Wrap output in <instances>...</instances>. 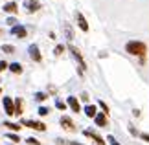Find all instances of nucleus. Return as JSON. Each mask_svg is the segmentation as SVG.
I'll return each mask as SVG.
<instances>
[{"label": "nucleus", "instance_id": "nucleus-1", "mask_svg": "<svg viewBox=\"0 0 149 145\" xmlns=\"http://www.w3.org/2000/svg\"><path fill=\"white\" fill-rule=\"evenodd\" d=\"M125 50H127V53L142 57V59H146V53H147V46L144 42H140V40H131V42H127L125 44Z\"/></svg>", "mask_w": 149, "mask_h": 145}, {"label": "nucleus", "instance_id": "nucleus-2", "mask_svg": "<svg viewBox=\"0 0 149 145\" xmlns=\"http://www.w3.org/2000/svg\"><path fill=\"white\" fill-rule=\"evenodd\" d=\"M70 53L74 55V59L77 61V65H79V68H77V72H79V75H83V72H85V68H87V62H85V59H83V55H81V51H79L76 46H70Z\"/></svg>", "mask_w": 149, "mask_h": 145}, {"label": "nucleus", "instance_id": "nucleus-3", "mask_svg": "<svg viewBox=\"0 0 149 145\" xmlns=\"http://www.w3.org/2000/svg\"><path fill=\"white\" fill-rule=\"evenodd\" d=\"M22 125H24V127H30V129H35V130H41V132L46 130V125H44V123L31 121V119H22Z\"/></svg>", "mask_w": 149, "mask_h": 145}, {"label": "nucleus", "instance_id": "nucleus-4", "mask_svg": "<svg viewBox=\"0 0 149 145\" xmlns=\"http://www.w3.org/2000/svg\"><path fill=\"white\" fill-rule=\"evenodd\" d=\"M28 53H30V57H31L35 62H41V61H42L41 51H39V46H37V44H31L30 48H28Z\"/></svg>", "mask_w": 149, "mask_h": 145}, {"label": "nucleus", "instance_id": "nucleus-5", "mask_svg": "<svg viewBox=\"0 0 149 145\" xmlns=\"http://www.w3.org/2000/svg\"><path fill=\"white\" fill-rule=\"evenodd\" d=\"M4 110L8 116H13L15 114V101L11 97H4Z\"/></svg>", "mask_w": 149, "mask_h": 145}, {"label": "nucleus", "instance_id": "nucleus-6", "mask_svg": "<svg viewBox=\"0 0 149 145\" xmlns=\"http://www.w3.org/2000/svg\"><path fill=\"white\" fill-rule=\"evenodd\" d=\"M11 33H13V35H17V37H20V39H26V35H28L26 28L20 26V24H17V26L11 28Z\"/></svg>", "mask_w": 149, "mask_h": 145}, {"label": "nucleus", "instance_id": "nucleus-7", "mask_svg": "<svg viewBox=\"0 0 149 145\" xmlns=\"http://www.w3.org/2000/svg\"><path fill=\"white\" fill-rule=\"evenodd\" d=\"M83 134L87 136V138H92V140H94V143H96V145H105V142H103V138H101V136H98V134H94L92 130H85Z\"/></svg>", "mask_w": 149, "mask_h": 145}, {"label": "nucleus", "instance_id": "nucleus-8", "mask_svg": "<svg viewBox=\"0 0 149 145\" xmlns=\"http://www.w3.org/2000/svg\"><path fill=\"white\" fill-rule=\"evenodd\" d=\"M61 125H63V129H66V130H74V129H76V127H74V121L70 118H66V116L61 118Z\"/></svg>", "mask_w": 149, "mask_h": 145}, {"label": "nucleus", "instance_id": "nucleus-9", "mask_svg": "<svg viewBox=\"0 0 149 145\" xmlns=\"http://www.w3.org/2000/svg\"><path fill=\"white\" fill-rule=\"evenodd\" d=\"M94 121H96V125H98V127H105L107 125V116H105V112H100L94 118Z\"/></svg>", "mask_w": 149, "mask_h": 145}, {"label": "nucleus", "instance_id": "nucleus-10", "mask_svg": "<svg viewBox=\"0 0 149 145\" xmlns=\"http://www.w3.org/2000/svg\"><path fill=\"white\" fill-rule=\"evenodd\" d=\"M26 6V9L30 11V13H33V11H37V9H41V4L37 2V0H30L28 4H24Z\"/></svg>", "mask_w": 149, "mask_h": 145}, {"label": "nucleus", "instance_id": "nucleus-11", "mask_svg": "<svg viewBox=\"0 0 149 145\" xmlns=\"http://www.w3.org/2000/svg\"><path fill=\"white\" fill-rule=\"evenodd\" d=\"M4 11L6 13H11V15H17V11H19L17 9V2H8L4 6Z\"/></svg>", "mask_w": 149, "mask_h": 145}, {"label": "nucleus", "instance_id": "nucleus-12", "mask_svg": "<svg viewBox=\"0 0 149 145\" xmlns=\"http://www.w3.org/2000/svg\"><path fill=\"white\" fill-rule=\"evenodd\" d=\"M68 107H70L72 110H74V112H79V110H81V107H79V103H77V99H76V97H68Z\"/></svg>", "mask_w": 149, "mask_h": 145}, {"label": "nucleus", "instance_id": "nucleus-13", "mask_svg": "<svg viewBox=\"0 0 149 145\" xmlns=\"http://www.w3.org/2000/svg\"><path fill=\"white\" fill-rule=\"evenodd\" d=\"M77 24L83 31H88V24H87V20H85V17L81 13H77Z\"/></svg>", "mask_w": 149, "mask_h": 145}, {"label": "nucleus", "instance_id": "nucleus-14", "mask_svg": "<svg viewBox=\"0 0 149 145\" xmlns=\"http://www.w3.org/2000/svg\"><path fill=\"white\" fill-rule=\"evenodd\" d=\"M85 114H87L88 118H96V116H98V110H96L94 105H87L85 107Z\"/></svg>", "mask_w": 149, "mask_h": 145}, {"label": "nucleus", "instance_id": "nucleus-15", "mask_svg": "<svg viewBox=\"0 0 149 145\" xmlns=\"http://www.w3.org/2000/svg\"><path fill=\"white\" fill-rule=\"evenodd\" d=\"M9 70L13 72V74H22V66L19 65V62H11V65H9Z\"/></svg>", "mask_w": 149, "mask_h": 145}, {"label": "nucleus", "instance_id": "nucleus-16", "mask_svg": "<svg viewBox=\"0 0 149 145\" xmlns=\"http://www.w3.org/2000/svg\"><path fill=\"white\" fill-rule=\"evenodd\" d=\"M15 114L17 116L22 114V99H20V97H17V101H15Z\"/></svg>", "mask_w": 149, "mask_h": 145}, {"label": "nucleus", "instance_id": "nucleus-17", "mask_svg": "<svg viewBox=\"0 0 149 145\" xmlns=\"http://www.w3.org/2000/svg\"><path fill=\"white\" fill-rule=\"evenodd\" d=\"M4 127H8V129H11V130H20V125H17V123H9V121H6L4 123Z\"/></svg>", "mask_w": 149, "mask_h": 145}, {"label": "nucleus", "instance_id": "nucleus-18", "mask_svg": "<svg viewBox=\"0 0 149 145\" xmlns=\"http://www.w3.org/2000/svg\"><path fill=\"white\" fill-rule=\"evenodd\" d=\"M2 51H6V53H13L15 48H13L11 44H4V46H2Z\"/></svg>", "mask_w": 149, "mask_h": 145}, {"label": "nucleus", "instance_id": "nucleus-19", "mask_svg": "<svg viewBox=\"0 0 149 145\" xmlns=\"http://www.w3.org/2000/svg\"><path fill=\"white\" fill-rule=\"evenodd\" d=\"M35 99L37 101H44V99H46V94H44V92H37V94H35Z\"/></svg>", "mask_w": 149, "mask_h": 145}, {"label": "nucleus", "instance_id": "nucleus-20", "mask_svg": "<svg viewBox=\"0 0 149 145\" xmlns=\"http://www.w3.org/2000/svg\"><path fill=\"white\" fill-rule=\"evenodd\" d=\"M50 112H48V108L46 107H41V108H39V116H48Z\"/></svg>", "mask_w": 149, "mask_h": 145}, {"label": "nucleus", "instance_id": "nucleus-21", "mask_svg": "<svg viewBox=\"0 0 149 145\" xmlns=\"http://www.w3.org/2000/svg\"><path fill=\"white\" fill-rule=\"evenodd\" d=\"M8 138H9L11 142H20V138L17 136V134H11V132H9V134H8Z\"/></svg>", "mask_w": 149, "mask_h": 145}, {"label": "nucleus", "instance_id": "nucleus-22", "mask_svg": "<svg viewBox=\"0 0 149 145\" xmlns=\"http://www.w3.org/2000/svg\"><path fill=\"white\" fill-rule=\"evenodd\" d=\"M28 143H30V145H41V142H37L35 140V138H28V140H26Z\"/></svg>", "mask_w": 149, "mask_h": 145}, {"label": "nucleus", "instance_id": "nucleus-23", "mask_svg": "<svg viewBox=\"0 0 149 145\" xmlns=\"http://www.w3.org/2000/svg\"><path fill=\"white\" fill-rule=\"evenodd\" d=\"M8 66H9V65H8L6 61H0V74H2V72H4V70H6Z\"/></svg>", "mask_w": 149, "mask_h": 145}, {"label": "nucleus", "instance_id": "nucleus-24", "mask_svg": "<svg viewBox=\"0 0 149 145\" xmlns=\"http://www.w3.org/2000/svg\"><path fill=\"white\" fill-rule=\"evenodd\" d=\"M63 50H65V46H61V44L55 46V53H63Z\"/></svg>", "mask_w": 149, "mask_h": 145}, {"label": "nucleus", "instance_id": "nucleus-25", "mask_svg": "<svg viewBox=\"0 0 149 145\" xmlns=\"http://www.w3.org/2000/svg\"><path fill=\"white\" fill-rule=\"evenodd\" d=\"M100 107H101L103 110H105V114L109 112V107H107V105H105V103H103V101H100Z\"/></svg>", "mask_w": 149, "mask_h": 145}, {"label": "nucleus", "instance_id": "nucleus-26", "mask_svg": "<svg viewBox=\"0 0 149 145\" xmlns=\"http://www.w3.org/2000/svg\"><path fill=\"white\" fill-rule=\"evenodd\" d=\"M109 142H111V145H120L116 140H114V136H109Z\"/></svg>", "mask_w": 149, "mask_h": 145}, {"label": "nucleus", "instance_id": "nucleus-27", "mask_svg": "<svg viewBox=\"0 0 149 145\" xmlns=\"http://www.w3.org/2000/svg\"><path fill=\"white\" fill-rule=\"evenodd\" d=\"M55 105H57V108H65V103H61V101H57Z\"/></svg>", "mask_w": 149, "mask_h": 145}, {"label": "nucleus", "instance_id": "nucleus-28", "mask_svg": "<svg viewBox=\"0 0 149 145\" xmlns=\"http://www.w3.org/2000/svg\"><path fill=\"white\" fill-rule=\"evenodd\" d=\"M8 24H13V26H17V20H15V19H9V20H8Z\"/></svg>", "mask_w": 149, "mask_h": 145}, {"label": "nucleus", "instance_id": "nucleus-29", "mask_svg": "<svg viewBox=\"0 0 149 145\" xmlns=\"http://www.w3.org/2000/svg\"><path fill=\"white\" fill-rule=\"evenodd\" d=\"M142 138H144L146 142H149V134H142Z\"/></svg>", "mask_w": 149, "mask_h": 145}, {"label": "nucleus", "instance_id": "nucleus-30", "mask_svg": "<svg viewBox=\"0 0 149 145\" xmlns=\"http://www.w3.org/2000/svg\"><path fill=\"white\" fill-rule=\"evenodd\" d=\"M0 92H2V88H0Z\"/></svg>", "mask_w": 149, "mask_h": 145}]
</instances>
